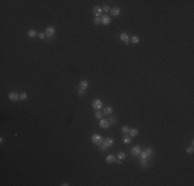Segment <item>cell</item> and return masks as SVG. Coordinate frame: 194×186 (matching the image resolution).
I'll use <instances>...</instances> for the list:
<instances>
[{
    "instance_id": "cell-33",
    "label": "cell",
    "mask_w": 194,
    "mask_h": 186,
    "mask_svg": "<svg viewBox=\"0 0 194 186\" xmlns=\"http://www.w3.org/2000/svg\"><path fill=\"white\" fill-rule=\"evenodd\" d=\"M61 186H68V184L67 183H64V182H63V183L61 184Z\"/></svg>"
},
{
    "instance_id": "cell-30",
    "label": "cell",
    "mask_w": 194,
    "mask_h": 186,
    "mask_svg": "<svg viewBox=\"0 0 194 186\" xmlns=\"http://www.w3.org/2000/svg\"><path fill=\"white\" fill-rule=\"evenodd\" d=\"M102 10H103V12H109V5H104V6L102 7Z\"/></svg>"
},
{
    "instance_id": "cell-23",
    "label": "cell",
    "mask_w": 194,
    "mask_h": 186,
    "mask_svg": "<svg viewBox=\"0 0 194 186\" xmlns=\"http://www.w3.org/2000/svg\"><path fill=\"white\" fill-rule=\"evenodd\" d=\"M129 131H130V128L128 126H123L122 127V132L124 134H129Z\"/></svg>"
},
{
    "instance_id": "cell-15",
    "label": "cell",
    "mask_w": 194,
    "mask_h": 186,
    "mask_svg": "<svg viewBox=\"0 0 194 186\" xmlns=\"http://www.w3.org/2000/svg\"><path fill=\"white\" fill-rule=\"evenodd\" d=\"M139 164L144 168L149 167V159H139Z\"/></svg>"
},
{
    "instance_id": "cell-12",
    "label": "cell",
    "mask_w": 194,
    "mask_h": 186,
    "mask_svg": "<svg viewBox=\"0 0 194 186\" xmlns=\"http://www.w3.org/2000/svg\"><path fill=\"white\" fill-rule=\"evenodd\" d=\"M89 87V83H88V81H86V80H83V81H81L79 82V88L81 89H83V90H86Z\"/></svg>"
},
{
    "instance_id": "cell-5",
    "label": "cell",
    "mask_w": 194,
    "mask_h": 186,
    "mask_svg": "<svg viewBox=\"0 0 194 186\" xmlns=\"http://www.w3.org/2000/svg\"><path fill=\"white\" fill-rule=\"evenodd\" d=\"M103 12L102 10V7H100V6H94L93 7V13H94L95 17H98V18H100Z\"/></svg>"
},
{
    "instance_id": "cell-6",
    "label": "cell",
    "mask_w": 194,
    "mask_h": 186,
    "mask_svg": "<svg viewBox=\"0 0 194 186\" xmlns=\"http://www.w3.org/2000/svg\"><path fill=\"white\" fill-rule=\"evenodd\" d=\"M8 98L12 101H17L20 99V95L17 92H9L8 93Z\"/></svg>"
},
{
    "instance_id": "cell-3",
    "label": "cell",
    "mask_w": 194,
    "mask_h": 186,
    "mask_svg": "<svg viewBox=\"0 0 194 186\" xmlns=\"http://www.w3.org/2000/svg\"><path fill=\"white\" fill-rule=\"evenodd\" d=\"M103 137L100 136V134H97V133H94L92 136V142L94 145H96V146H100L102 143H103Z\"/></svg>"
},
{
    "instance_id": "cell-17",
    "label": "cell",
    "mask_w": 194,
    "mask_h": 186,
    "mask_svg": "<svg viewBox=\"0 0 194 186\" xmlns=\"http://www.w3.org/2000/svg\"><path fill=\"white\" fill-rule=\"evenodd\" d=\"M144 151H145V152L148 154V156L150 157V158H151V157H152V156H153V155L155 154V151H154L153 149H152L151 147H149V148H146V149H145Z\"/></svg>"
},
{
    "instance_id": "cell-18",
    "label": "cell",
    "mask_w": 194,
    "mask_h": 186,
    "mask_svg": "<svg viewBox=\"0 0 194 186\" xmlns=\"http://www.w3.org/2000/svg\"><path fill=\"white\" fill-rule=\"evenodd\" d=\"M27 35H28L29 37H31V38H33V37H35V36H38V33H37V31L36 30H29L28 31V33H27Z\"/></svg>"
},
{
    "instance_id": "cell-21",
    "label": "cell",
    "mask_w": 194,
    "mask_h": 186,
    "mask_svg": "<svg viewBox=\"0 0 194 186\" xmlns=\"http://www.w3.org/2000/svg\"><path fill=\"white\" fill-rule=\"evenodd\" d=\"M117 156H118V158H119V159H121V160H124V159H125V158H126V154L124 153V152H119V153H118Z\"/></svg>"
},
{
    "instance_id": "cell-1",
    "label": "cell",
    "mask_w": 194,
    "mask_h": 186,
    "mask_svg": "<svg viewBox=\"0 0 194 186\" xmlns=\"http://www.w3.org/2000/svg\"><path fill=\"white\" fill-rule=\"evenodd\" d=\"M114 143H115V142H114L113 139H110V137H107V139L103 140V143L99 146V150L101 151V152H103V151H105L107 148L112 147L113 145H114Z\"/></svg>"
},
{
    "instance_id": "cell-27",
    "label": "cell",
    "mask_w": 194,
    "mask_h": 186,
    "mask_svg": "<svg viewBox=\"0 0 194 186\" xmlns=\"http://www.w3.org/2000/svg\"><path fill=\"white\" fill-rule=\"evenodd\" d=\"M93 23H94L95 25H99V24L101 23V20H100V18H98V17H95L94 21H93Z\"/></svg>"
},
{
    "instance_id": "cell-11",
    "label": "cell",
    "mask_w": 194,
    "mask_h": 186,
    "mask_svg": "<svg viewBox=\"0 0 194 186\" xmlns=\"http://www.w3.org/2000/svg\"><path fill=\"white\" fill-rule=\"evenodd\" d=\"M110 13H112V16L114 17H118L121 13V9L119 7H113L112 9H109Z\"/></svg>"
},
{
    "instance_id": "cell-14",
    "label": "cell",
    "mask_w": 194,
    "mask_h": 186,
    "mask_svg": "<svg viewBox=\"0 0 194 186\" xmlns=\"http://www.w3.org/2000/svg\"><path fill=\"white\" fill-rule=\"evenodd\" d=\"M106 162L107 163H114L115 162V160H116V157H115V155H113V154H109V155H107L106 156Z\"/></svg>"
},
{
    "instance_id": "cell-4",
    "label": "cell",
    "mask_w": 194,
    "mask_h": 186,
    "mask_svg": "<svg viewBox=\"0 0 194 186\" xmlns=\"http://www.w3.org/2000/svg\"><path fill=\"white\" fill-rule=\"evenodd\" d=\"M92 106L94 108L95 110H100L102 108V101L100 100V99H94V100L92 101Z\"/></svg>"
},
{
    "instance_id": "cell-7",
    "label": "cell",
    "mask_w": 194,
    "mask_h": 186,
    "mask_svg": "<svg viewBox=\"0 0 194 186\" xmlns=\"http://www.w3.org/2000/svg\"><path fill=\"white\" fill-rule=\"evenodd\" d=\"M140 152H141V148L139 146H134L132 149H131V154H132L133 156H138Z\"/></svg>"
},
{
    "instance_id": "cell-9",
    "label": "cell",
    "mask_w": 194,
    "mask_h": 186,
    "mask_svg": "<svg viewBox=\"0 0 194 186\" xmlns=\"http://www.w3.org/2000/svg\"><path fill=\"white\" fill-rule=\"evenodd\" d=\"M100 20H101V23L103 25H109L110 22H112V19H110L109 16H101Z\"/></svg>"
},
{
    "instance_id": "cell-13",
    "label": "cell",
    "mask_w": 194,
    "mask_h": 186,
    "mask_svg": "<svg viewBox=\"0 0 194 186\" xmlns=\"http://www.w3.org/2000/svg\"><path fill=\"white\" fill-rule=\"evenodd\" d=\"M113 112H114V109L110 105H107L103 109V114H104V115H110Z\"/></svg>"
},
{
    "instance_id": "cell-26",
    "label": "cell",
    "mask_w": 194,
    "mask_h": 186,
    "mask_svg": "<svg viewBox=\"0 0 194 186\" xmlns=\"http://www.w3.org/2000/svg\"><path fill=\"white\" fill-rule=\"evenodd\" d=\"M102 116H103V113H101L100 111H97V112L95 113V117H96L97 119H101Z\"/></svg>"
},
{
    "instance_id": "cell-16",
    "label": "cell",
    "mask_w": 194,
    "mask_h": 186,
    "mask_svg": "<svg viewBox=\"0 0 194 186\" xmlns=\"http://www.w3.org/2000/svg\"><path fill=\"white\" fill-rule=\"evenodd\" d=\"M123 143L124 144H131L132 143V140H131V137L129 134H124L123 136Z\"/></svg>"
},
{
    "instance_id": "cell-19",
    "label": "cell",
    "mask_w": 194,
    "mask_h": 186,
    "mask_svg": "<svg viewBox=\"0 0 194 186\" xmlns=\"http://www.w3.org/2000/svg\"><path fill=\"white\" fill-rule=\"evenodd\" d=\"M138 134V129L136 128H131L130 131H129V136H136Z\"/></svg>"
},
{
    "instance_id": "cell-32",
    "label": "cell",
    "mask_w": 194,
    "mask_h": 186,
    "mask_svg": "<svg viewBox=\"0 0 194 186\" xmlns=\"http://www.w3.org/2000/svg\"><path fill=\"white\" fill-rule=\"evenodd\" d=\"M115 162L119 164V163H121V162H122V160H121V159H119V158H118V159H116V160H115Z\"/></svg>"
},
{
    "instance_id": "cell-8",
    "label": "cell",
    "mask_w": 194,
    "mask_h": 186,
    "mask_svg": "<svg viewBox=\"0 0 194 186\" xmlns=\"http://www.w3.org/2000/svg\"><path fill=\"white\" fill-rule=\"evenodd\" d=\"M99 126L101 127V128H103V129H107L109 127V121H107L106 119H101L100 120V122H99Z\"/></svg>"
},
{
    "instance_id": "cell-31",
    "label": "cell",
    "mask_w": 194,
    "mask_h": 186,
    "mask_svg": "<svg viewBox=\"0 0 194 186\" xmlns=\"http://www.w3.org/2000/svg\"><path fill=\"white\" fill-rule=\"evenodd\" d=\"M38 37H39V38H41V39H44V38H46V34H44V33H39L38 34Z\"/></svg>"
},
{
    "instance_id": "cell-25",
    "label": "cell",
    "mask_w": 194,
    "mask_h": 186,
    "mask_svg": "<svg viewBox=\"0 0 194 186\" xmlns=\"http://www.w3.org/2000/svg\"><path fill=\"white\" fill-rule=\"evenodd\" d=\"M107 121H109V125H114V124L116 123V118H115V117H110V118L107 119Z\"/></svg>"
},
{
    "instance_id": "cell-29",
    "label": "cell",
    "mask_w": 194,
    "mask_h": 186,
    "mask_svg": "<svg viewBox=\"0 0 194 186\" xmlns=\"http://www.w3.org/2000/svg\"><path fill=\"white\" fill-rule=\"evenodd\" d=\"M78 94H79V96H84V94H85V90H83V89L79 88V90H78Z\"/></svg>"
},
{
    "instance_id": "cell-2",
    "label": "cell",
    "mask_w": 194,
    "mask_h": 186,
    "mask_svg": "<svg viewBox=\"0 0 194 186\" xmlns=\"http://www.w3.org/2000/svg\"><path fill=\"white\" fill-rule=\"evenodd\" d=\"M55 32H56V29H55L54 27H52V26L48 27V28L46 29V32H44V34H46V37H47V39H48V40H51V39L54 37Z\"/></svg>"
},
{
    "instance_id": "cell-22",
    "label": "cell",
    "mask_w": 194,
    "mask_h": 186,
    "mask_svg": "<svg viewBox=\"0 0 194 186\" xmlns=\"http://www.w3.org/2000/svg\"><path fill=\"white\" fill-rule=\"evenodd\" d=\"M131 43H139V37L133 35L132 37H131Z\"/></svg>"
},
{
    "instance_id": "cell-28",
    "label": "cell",
    "mask_w": 194,
    "mask_h": 186,
    "mask_svg": "<svg viewBox=\"0 0 194 186\" xmlns=\"http://www.w3.org/2000/svg\"><path fill=\"white\" fill-rule=\"evenodd\" d=\"M193 151H194V149H193V146H191V147H188L186 149V152H187V154H192L193 153Z\"/></svg>"
},
{
    "instance_id": "cell-24",
    "label": "cell",
    "mask_w": 194,
    "mask_h": 186,
    "mask_svg": "<svg viewBox=\"0 0 194 186\" xmlns=\"http://www.w3.org/2000/svg\"><path fill=\"white\" fill-rule=\"evenodd\" d=\"M20 99L21 100H26L27 99V93L26 92H22L20 94Z\"/></svg>"
},
{
    "instance_id": "cell-10",
    "label": "cell",
    "mask_w": 194,
    "mask_h": 186,
    "mask_svg": "<svg viewBox=\"0 0 194 186\" xmlns=\"http://www.w3.org/2000/svg\"><path fill=\"white\" fill-rule=\"evenodd\" d=\"M120 39L122 41H124L126 44L129 43V35H128L127 33H125V32H122L120 34Z\"/></svg>"
},
{
    "instance_id": "cell-20",
    "label": "cell",
    "mask_w": 194,
    "mask_h": 186,
    "mask_svg": "<svg viewBox=\"0 0 194 186\" xmlns=\"http://www.w3.org/2000/svg\"><path fill=\"white\" fill-rule=\"evenodd\" d=\"M139 157H140V159H150V157L148 156V154L145 151H141L139 153Z\"/></svg>"
}]
</instances>
